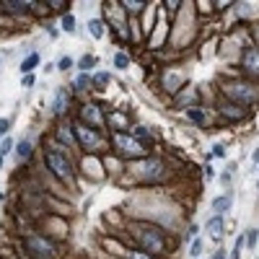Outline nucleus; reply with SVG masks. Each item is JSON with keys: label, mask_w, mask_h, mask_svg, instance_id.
<instances>
[{"label": "nucleus", "mask_w": 259, "mask_h": 259, "mask_svg": "<svg viewBox=\"0 0 259 259\" xmlns=\"http://www.w3.org/2000/svg\"><path fill=\"white\" fill-rule=\"evenodd\" d=\"M21 86H24V88H31V86H34V75H24V81H21Z\"/></svg>", "instance_id": "72a5a7b5"}, {"label": "nucleus", "mask_w": 259, "mask_h": 259, "mask_svg": "<svg viewBox=\"0 0 259 259\" xmlns=\"http://www.w3.org/2000/svg\"><path fill=\"white\" fill-rule=\"evenodd\" d=\"M34 3H26V0H5L3 8L10 10V13H29Z\"/></svg>", "instance_id": "ddd939ff"}, {"label": "nucleus", "mask_w": 259, "mask_h": 259, "mask_svg": "<svg viewBox=\"0 0 259 259\" xmlns=\"http://www.w3.org/2000/svg\"><path fill=\"white\" fill-rule=\"evenodd\" d=\"M246 246H249V249H257V244H259V228H249L246 231Z\"/></svg>", "instance_id": "f3484780"}, {"label": "nucleus", "mask_w": 259, "mask_h": 259, "mask_svg": "<svg viewBox=\"0 0 259 259\" xmlns=\"http://www.w3.org/2000/svg\"><path fill=\"white\" fill-rule=\"evenodd\" d=\"M26 252L34 257V259H52L54 257V244L47 241L44 236H29V239L24 241Z\"/></svg>", "instance_id": "7ed1b4c3"}, {"label": "nucleus", "mask_w": 259, "mask_h": 259, "mask_svg": "<svg viewBox=\"0 0 259 259\" xmlns=\"http://www.w3.org/2000/svg\"><path fill=\"white\" fill-rule=\"evenodd\" d=\"M73 132H75L73 127L62 125V127H57V138H60V140L65 143V145H70V148H75V145H78V138H75Z\"/></svg>", "instance_id": "4468645a"}, {"label": "nucleus", "mask_w": 259, "mask_h": 259, "mask_svg": "<svg viewBox=\"0 0 259 259\" xmlns=\"http://www.w3.org/2000/svg\"><path fill=\"white\" fill-rule=\"evenodd\" d=\"M67 104H70V96H67V91H65V88H60V91H57V96H54L52 111H54V114H65Z\"/></svg>", "instance_id": "f8f14e48"}, {"label": "nucleus", "mask_w": 259, "mask_h": 259, "mask_svg": "<svg viewBox=\"0 0 259 259\" xmlns=\"http://www.w3.org/2000/svg\"><path fill=\"white\" fill-rule=\"evenodd\" d=\"M212 155H215V158H226V148H223V145H212Z\"/></svg>", "instance_id": "7c9ffc66"}, {"label": "nucleus", "mask_w": 259, "mask_h": 259, "mask_svg": "<svg viewBox=\"0 0 259 259\" xmlns=\"http://www.w3.org/2000/svg\"><path fill=\"white\" fill-rule=\"evenodd\" d=\"M81 117H83V122H88V127H91V130L104 125V119H101V114H99V106H94V104H86L81 109Z\"/></svg>", "instance_id": "1a4fd4ad"}, {"label": "nucleus", "mask_w": 259, "mask_h": 259, "mask_svg": "<svg viewBox=\"0 0 259 259\" xmlns=\"http://www.w3.org/2000/svg\"><path fill=\"white\" fill-rule=\"evenodd\" d=\"M189 254H192V259H200V254H202V241L200 239L192 241V246H189Z\"/></svg>", "instance_id": "bb28decb"}, {"label": "nucleus", "mask_w": 259, "mask_h": 259, "mask_svg": "<svg viewBox=\"0 0 259 259\" xmlns=\"http://www.w3.org/2000/svg\"><path fill=\"white\" fill-rule=\"evenodd\" d=\"M127 259H151V254H143V252H130Z\"/></svg>", "instance_id": "473e14b6"}, {"label": "nucleus", "mask_w": 259, "mask_h": 259, "mask_svg": "<svg viewBox=\"0 0 259 259\" xmlns=\"http://www.w3.org/2000/svg\"><path fill=\"white\" fill-rule=\"evenodd\" d=\"M223 94L228 96V101H233L239 106H252L259 101V86L249 81H233L223 86Z\"/></svg>", "instance_id": "f257e3e1"}, {"label": "nucleus", "mask_w": 259, "mask_h": 259, "mask_svg": "<svg viewBox=\"0 0 259 259\" xmlns=\"http://www.w3.org/2000/svg\"><path fill=\"white\" fill-rule=\"evenodd\" d=\"M39 60H42V57H39V52H31L29 57L21 60V73H24V75H31V70L39 65Z\"/></svg>", "instance_id": "2eb2a0df"}, {"label": "nucleus", "mask_w": 259, "mask_h": 259, "mask_svg": "<svg viewBox=\"0 0 259 259\" xmlns=\"http://www.w3.org/2000/svg\"><path fill=\"white\" fill-rule=\"evenodd\" d=\"M197 231H200V228L192 223V226H189V233H187V236H189V241H195V239H197Z\"/></svg>", "instance_id": "f704fd0d"}, {"label": "nucleus", "mask_w": 259, "mask_h": 259, "mask_svg": "<svg viewBox=\"0 0 259 259\" xmlns=\"http://www.w3.org/2000/svg\"><path fill=\"white\" fill-rule=\"evenodd\" d=\"M44 163H47L50 171L54 176H60V179H70L73 176V163H70V158H67V153L62 148L50 145V148L44 151Z\"/></svg>", "instance_id": "f03ea898"}, {"label": "nucleus", "mask_w": 259, "mask_h": 259, "mask_svg": "<svg viewBox=\"0 0 259 259\" xmlns=\"http://www.w3.org/2000/svg\"><path fill=\"white\" fill-rule=\"evenodd\" d=\"M187 101H195V91H192V88H189V91H187V94H182V96H176V99H174V104H176V106H184V104H187Z\"/></svg>", "instance_id": "5701e85b"}, {"label": "nucleus", "mask_w": 259, "mask_h": 259, "mask_svg": "<svg viewBox=\"0 0 259 259\" xmlns=\"http://www.w3.org/2000/svg\"><path fill=\"white\" fill-rule=\"evenodd\" d=\"M10 151H13V140H10V138H3V143H0V155L5 158Z\"/></svg>", "instance_id": "393cba45"}, {"label": "nucleus", "mask_w": 259, "mask_h": 259, "mask_svg": "<svg viewBox=\"0 0 259 259\" xmlns=\"http://www.w3.org/2000/svg\"><path fill=\"white\" fill-rule=\"evenodd\" d=\"M94 65H96V57H91V54H86V57L78 60V67H81V70H88V67H94Z\"/></svg>", "instance_id": "b1692460"}, {"label": "nucleus", "mask_w": 259, "mask_h": 259, "mask_svg": "<svg viewBox=\"0 0 259 259\" xmlns=\"http://www.w3.org/2000/svg\"><path fill=\"white\" fill-rule=\"evenodd\" d=\"M231 205H233V200H231L228 195H223V197H215V200H212L210 210L215 212V215H220V218H223V212H228V210H231Z\"/></svg>", "instance_id": "9d476101"}, {"label": "nucleus", "mask_w": 259, "mask_h": 259, "mask_svg": "<svg viewBox=\"0 0 259 259\" xmlns=\"http://www.w3.org/2000/svg\"><path fill=\"white\" fill-rule=\"evenodd\" d=\"M16 153H18V158H29V155H31V143L29 140H21L16 145Z\"/></svg>", "instance_id": "a211bd4d"}, {"label": "nucleus", "mask_w": 259, "mask_h": 259, "mask_svg": "<svg viewBox=\"0 0 259 259\" xmlns=\"http://www.w3.org/2000/svg\"><path fill=\"white\" fill-rule=\"evenodd\" d=\"M8 127H10V122L8 119H0V138H8Z\"/></svg>", "instance_id": "2f4dec72"}, {"label": "nucleus", "mask_w": 259, "mask_h": 259, "mask_svg": "<svg viewBox=\"0 0 259 259\" xmlns=\"http://www.w3.org/2000/svg\"><path fill=\"white\" fill-rule=\"evenodd\" d=\"M241 67H244V73H246V75L259 78V47H249V50L244 52Z\"/></svg>", "instance_id": "0eeeda50"}, {"label": "nucleus", "mask_w": 259, "mask_h": 259, "mask_svg": "<svg viewBox=\"0 0 259 259\" xmlns=\"http://www.w3.org/2000/svg\"><path fill=\"white\" fill-rule=\"evenodd\" d=\"M252 161H254V163H259V148H257V151L252 153Z\"/></svg>", "instance_id": "4c0bfd02"}, {"label": "nucleus", "mask_w": 259, "mask_h": 259, "mask_svg": "<svg viewBox=\"0 0 259 259\" xmlns=\"http://www.w3.org/2000/svg\"><path fill=\"white\" fill-rule=\"evenodd\" d=\"M145 5H148V3H143V0H127V3H125V8L132 10V13H140Z\"/></svg>", "instance_id": "4be33fe9"}, {"label": "nucleus", "mask_w": 259, "mask_h": 259, "mask_svg": "<svg viewBox=\"0 0 259 259\" xmlns=\"http://www.w3.org/2000/svg\"><path fill=\"white\" fill-rule=\"evenodd\" d=\"M220 114L226 117V119H233V122H241L246 117V109L239 106V104H233V101H223L220 104Z\"/></svg>", "instance_id": "6e6552de"}, {"label": "nucleus", "mask_w": 259, "mask_h": 259, "mask_svg": "<svg viewBox=\"0 0 259 259\" xmlns=\"http://www.w3.org/2000/svg\"><path fill=\"white\" fill-rule=\"evenodd\" d=\"M135 239H138L140 244H143V249L145 252H151V254H161L163 252V246H166V241H163V236L158 233V231H148V228H143V231H138L135 233Z\"/></svg>", "instance_id": "20e7f679"}, {"label": "nucleus", "mask_w": 259, "mask_h": 259, "mask_svg": "<svg viewBox=\"0 0 259 259\" xmlns=\"http://www.w3.org/2000/svg\"><path fill=\"white\" fill-rule=\"evenodd\" d=\"M111 143H114V148L119 153H125V155H143V145L135 138H130V135H125V132H114Z\"/></svg>", "instance_id": "39448f33"}, {"label": "nucleus", "mask_w": 259, "mask_h": 259, "mask_svg": "<svg viewBox=\"0 0 259 259\" xmlns=\"http://www.w3.org/2000/svg\"><path fill=\"white\" fill-rule=\"evenodd\" d=\"M106 83H109V73H99V75L94 78V86L99 88V91H101V88H104Z\"/></svg>", "instance_id": "a878e982"}, {"label": "nucleus", "mask_w": 259, "mask_h": 259, "mask_svg": "<svg viewBox=\"0 0 259 259\" xmlns=\"http://www.w3.org/2000/svg\"><path fill=\"white\" fill-rule=\"evenodd\" d=\"M75 135H78V145H83V148H88V151H96L99 148V135H96V130H91V127H86V125H78L75 127Z\"/></svg>", "instance_id": "423d86ee"}, {"label": "nucleus", "mask_w": 259, "mask_h": 259, "mask_svg": "<svg viewBox=\"0 0 259 259\" xmlns=\"http://www.w3.org/2000/svg\"><path fill=\"white\" fill-rule=\"evenodd\" d=\"M60 24H62V31H67V34H73V31H75V18H73L70 13H65Z\"/></svg>", "instance_id": "412c9836"}, {"label": "nucleus", "mask_w": 259, "mask_h": 259, "mask_svg": "<svg viewBox=\"0 0 259 259\" xmlns=\"http://www.w3.org/2000/svg\"><path fill=\"white\" fill-rule=\"evenodd\" d=\"M88 83H91V78H88L86 73H83V75H78V81H75L78 91H86V88H88Z\"/></svg>", "instance_id": "cd10ccee"}, {"label": "nucleus", "mask_w": 259, "mask_h": 259, "mask_svg": "<svg viewBox=\"0 0 259 259\" xmlns=\"http://www.w3.org/2000/svg\"><path fill=\"white\" fill-rule=\"evenodd\" d=\"M114 65H117V67H127V65H130V57H127V54H122V52H119L117 57H114Z\"/></svg>", "instance_id": "c756f323"}, {"label": "nucleus", "mask_w": 259, "mask_h": 259, "mask_svg": "<svg viewBox=\"0 0 259 259\" xmlns=\"http://www.w3.org/2000/svg\"><path fill=\"white\" fill-rule=\"evenodd\" d=\"M88 29H91V34H94L96 39H101V37H104V24H101L99 18H94L91 24H88Z\"/></svg>", "instance_id": "aec40b11"}, {"label": "nucleus", "mask_w": 259, "mask_h": 259, "mask_svg": "<svg viewBox=\"0 0 259 259\" xmlns=\"http://www.w3.org/2000/svg\"><path fill=\"white\" fill-rule=\"evenodd\" d=\"M70 67H75L73 57H62V60H60V65H57V70H70Z\"/></svg>", "instance_id": "c85d7f7f"}, {"label": "nucleus", "mask_w": 259, "mask_h": 259, "mask_svg": "<svg viewBox=\"0 0 259 259\" xmlns=\"http://www.w3.org/2000/svg\"><path fill=\"white\" fill-rule=\"evenodd\" d=\"M205 176L212 179V176H215V168H212V166H205Z\"/></svg>", "instance_id": "c9c22d12"}, {"label": "nucleus", "mask_w": 259, "mask_h": 259, "mask_svg": "<svg viewBox=\"0 0 259 259\" xmlns=\"http://www.w3.org/2000/svg\"><path fill=\"white\" fill-rule=\"evenodd\" d=\"M205 231L212 236V239H220V236H223V231H226V226H223V218H220V215H212V218L207 220Z\"/></svg>", "instance_id": "9b49d317"}, {"label": "nucleus", "mask_w": 259, "mask_h": 259, "mask_svg": "<svg viewBox=\"0 0 259 259\" xmlns=\"http://www.w3.org/2000/svg\"><path fill=\"white\" fill-rule=\"evenodd\" d=\"M212 259H226V252H215V254H212Z\"/></svg>", "instance_id": "e433bc0d"}, {"label": "nucleus", "mask_w": 259, "mask_h": 259, "mask_svg": "<svg viewBox=\"0 0 259 259\" xmlns=\"http://www.w3.org/2000/svg\"><path fill=\"white\" fill-rule=\"evenodd\" d=\"M132 135H135V138L140 140V145H143V143H151V132L145 130V127H140V125H138V127L132 130Z\"/></svg>", "instance_id": "6ab92c4d"}, {"label": "nucleus", "mask_w": 259, "mask_h": 259, "mask_svg": "<svg viewBox=\"0 0 259 259\" xmlns=\"http://www.w3.org/2000/svg\"><path fill=\"white\" fill-rule=\"evenodd\" d=\"M0 168H3V155H0Z\"/></svg>", "instance_id": "58836bf2"}, {"label": "nucleus", "mask_w": 259, "mask_h": 259, "mask_svg": "<svg viewBox=\"0 0 259 259\" xmlns=\"http://www.w3.org/2000/svg\"><path fill=\"white\" fill-rule=\"evenodd\" d=\"M187 117L192 119L195 125H205V114H202L200 106H189V109H187Z\"/></svg>", "instance_id": "dca6fc26"}]
</instances>
